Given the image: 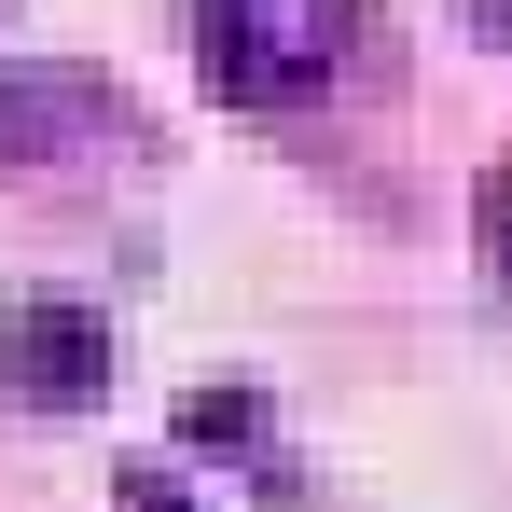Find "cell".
<instances>
[{
  "mask_svg": "<svg viewBox=\"0 0 512 512\" xmlns=\"http://www.w3.org/2000/svg\"><path fill=\"white\" fill-rule=\"evenodd\" d=\"M111 125H125V84L111 70H70V56L0 70V167H56V153H84Z\"/></svg>",
  "mask_w": 512,
  "mask_h": 512,
  "instance_id": "cell-3",
  "label": "cell"
},
{
  "mask_svg": "<svg viewBox=\"0 0 512 512\" xmlns=\"http://www.w3.org/2000/svg\"><path fill=\"white\" fill-rule=\"evenodd\" d=\"M0 388H14L28 416H84L97 388H111V319L70 305V291H28V305L0 319Z\"/></svg>",
  "mask_w": 512,
  "mask_h": 512,
  "instance_id": "cell-2",
  "label": "cell"
},
{
  "mask_svg": "<svg viewBox=\"0 0 512 512\" xmlns=\"http://www.w3.org/2000/svg\"><path fill=\"white\" fill-rule=\"evenodd\" d=\"M360 56V0H194V70L236 111H291Z\"/></svg>",
  "mask_w": 512,
  "mask_h": 512,
  "instance_id": "cell-1",
  "label": "cell"
},
{
  "mask_svg": "<svg viewBox=\"0 0 512 512\" xmlns=\"http://www.w3.org/2000/svg\"><path fill=\"white\" fill-rule=\"evenodd\" d=\"M180 443H194V457H263V402L250 388H194V402H180Z\"/></svg>",
  "mask_w": 512,
  "mask_h": 512,
  "instance_id": "cell-4",
  "label": "cell"
},
{
  "mask_svg": "<svg viewBox=\"0 0 512 512\" xmlns=\"http://www.w3.org/2000/svg\"><path fill=\"white\" fill-rule=\"evenodd\" d=\"M485 250H499V291H512V167H485Z\"/></svg>",
  "mask_w": 512,
  "mask_h": 512,
  "instance_id": "cell-5",
  "label": "cell"
},
{
  "mask_svg": "<svg viewBox=\"0 0 512 512\" xmlns=\"http://www.w3.org/2000/svg\"><path fill=\"white\" fill-rule=\"evenodd\" d=\"M125 512H194V499H180L167 471H125Z\"/></svg>",
  "mask_w": 512,
  "mask_h": 512,
  "instance_id": "cell-6",
  "label": "cell"
}]
</instances>
